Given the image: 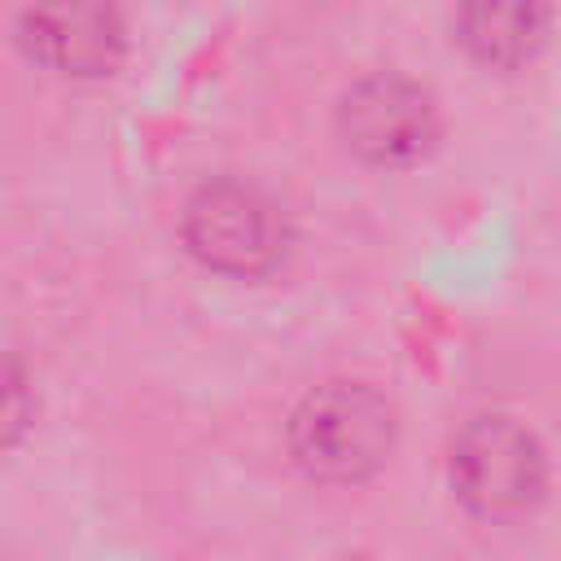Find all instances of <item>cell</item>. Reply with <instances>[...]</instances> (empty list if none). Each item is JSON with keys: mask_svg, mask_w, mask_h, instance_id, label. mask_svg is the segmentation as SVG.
<instances>
[{"mask_svg": "<svg viewBox=\"0 0 561 561\" xmlns=\"http://www.w3.org/2000/svg\"><path fill=\"white\" fill-rule=\"evenodd\" d=\"M390 447L394 408L364 381H324L289 416V451L311 482H364L390 460Z\"/></svg>", "mask_w": 561, "mask_h": 561, "instance_id": "6da1fadb", "label": "cell"}, {"mask_svg": "<svg viewBox=\"0 0 561 561\" xmlns=\"http://www.w3.org/2000/svg\"><path fill=\"white\" fill-rule=\"evenodd\" d=\"M456 500L482 522H522L548 495V456L530 425L508 412L465 421L447 456Z\"/></svg>", "mask_w": 561, "mask_h": 561, "instance_id": "7a4b0ae2", "label": "cell"}, {"mask_svg": "<svg viewBox=\"0 0 561 561\" xmlns=\"http://www.w3.org/2000/svg\"><path fill=\"white\" fill-rule=\"evenodd\" d=\"M184 241L202 267L254 280L280 267L289 250V228L280 206L259 184L210 180L184 206Z\"/></svg>", "mask_w": 561, "mask_h": 561, "instance_id": "3957f363", "label": "cell"}, {"mask_svg": "<svg viewBox=\"0 0 561 561\" xmlns=\"http://www.w3.org/2000/svg\"><path fill=\"white\" fill-rule=\"evenodd\" d=\"M337 131L346 149L368 167H412L438 136L434 101L403 75H368L337 105Z\"/></svg>", "mask_w": 561, "mask_h": 561, "instance_id": "277c9868", "label": "cell"}, {"mask_svg": "<svg viewBox=\"0 0 561 561\" xmlns=\"http://www.w3.org/2000/svg\"><path fill=\"white\" fill-rule=\"evenodd\" d=\"M22 39L53 75L101 79L127 53V22L114 0H31Z\"/></svg>", "mask_w": 561, "mask_h": 561, "instance_id": "5b68a950", "label": "cell"}, {"mask_svg": "<svg viewBox=\"0 0 561 561\" xmlns=\"http://www.w3.org/2000/svg\"><path fill=\"white\" fill-rule=\"evenodd\" d=\"M460 44L491 70L530 61L552 26V0H460Z\"/></svg>", "mask_w": 561, "mask_h": 561, "instance_id": "8992f818", "label": "cell"}, {"mask_svg": "<svg viewBox=\"0 0 561 561\" xmlns=\"http://www.w3.org/2000/svg\"><path fill=\"white\" fill-rule=\"evenodd\" d=\"M31 416H35V390L26 373L9 355H0V451L26 434Z\"/></svg>", "mask_w": 561, "mask_h": 561, "instance_id": "52a82bcc", "label": "cell"}]
</instances>
